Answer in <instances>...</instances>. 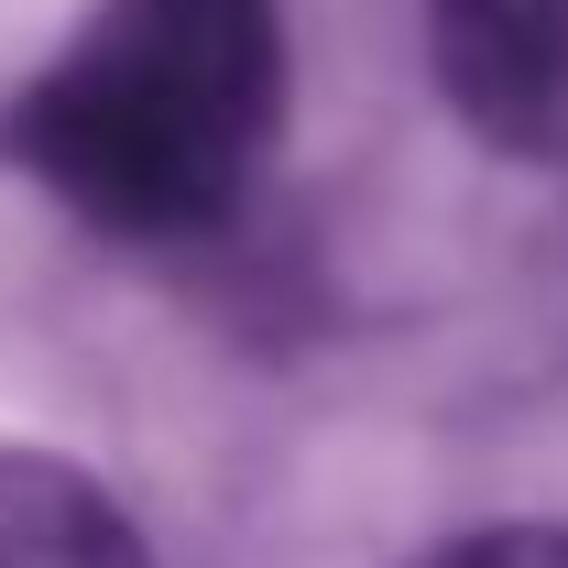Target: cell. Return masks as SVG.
<instances>
[{
    "label": "cell",
    "instance_id": "obj_1",
    "mask_svg": "<svg viewBox=\"0 0 568 568\" xmlns=\"http://www.w3.org/2000/svg\"><path fill=\"white\" fill-rule=\"evenodd\" d=\"M0 142L110 241H219L284 142V0H99Z\"/></svg>",
    "mask_w": 568,
    "mask_h": 568
},
{
    "label": "cell",
    "instance_id": "obj_2",
    "mask_svg": "<svg viewBox=\"0 0 568 568\" xmlns=\"http://www.w3.org/2000/svg\"><path fill=\"white\" fill-rule=\"evenodd\" d=\"M426 55L470 142L568 164V0H426Z\"/></svg>",
    "mask_w": 568,
    "mask_h": 568
},
{
    "label": "cell",
    "instance_id": "obj_4",
    "mask_svg": "<svg viewBox=\"0 0 568 568\" xmlns=\"http://www.w3.org/2000/svg\"><path fill=\"white\" fill-rule=\"evenodd\" d=\"M416 568H568V525H481V536H448Z\"/></svg>",
    "mask_w": 568,
    "mask_h": 568
},
{
    "label": "cell",
    "instance_id": "obj_3",
    "mask_svg": "<svg viewBox=\"0 0 568 568\" xmlns=\"http://www.w3.org/2000/svg\"><path fill=\"white\" fill-rule=\"evenodd\" d=\"M0 568H153V547L77 459L0 448Z\"/></svg>",
    "mask_w": 568,
    "mask_h": 568
}]
</instances>
